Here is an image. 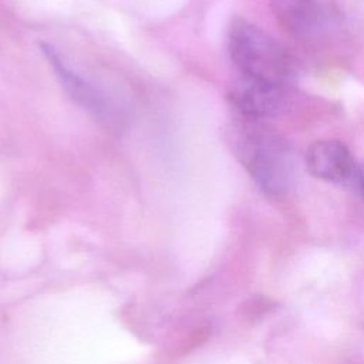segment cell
Here are the masks:
<instances>
[{"mask_svg":"<svg viewBox=\"0 0 364 364\" xmlns=\"http://www.w3.org/2000/svg\"><path fill=\"white\" fill-rule=\"evenodd\" d=\"M229 55L242 78L287 88L293 64L286 50L264 30L243 17H235L228 31Z\"/></svg>","mask_w":364,"mask_h":364,"instance_id":"1","label":"cell"},{"mask_svg":"<svg viewBox=\"0 0 364 364\" xmlns=\"http://www.w3.org/2000/svg\"><path fill=\"white\" fill-rule=\"evenodd\" d=\"M240 119L235 128V145L243 166L266 195L284 193L293 171L287 144L259 121Z\"/></svg>","mask_w":364,"mask_h":364,"instance_id":"2","label":"cell"},{"mask_svg":"<svg viewBox=\"0 0 364 364\" xmlns=\"http://www.w3.org/2000/svg\"><path fill=\"white\" fill-rule=\"evenodd\" d=\"M40 48L70 98L75 101L81 108L87 109L90 114L98 118V121L111 127L117 121L115 111L112 105L104 98V95L100 94L77 73L70 70L51 46L43 43L40 44Z\"/></svg>","mask_w":364,"mask_h":364,"instance_id":"3","label":"cell"},{"mask_svg":"<svg viewBox=\"0 0 364 364\" xmlns=\"http://www.w3.org/2000/svg\"><path fill=\"white\" fill-rule=\"evenodd\" d=\"M270 7L276 20L300 37L318 36L334 23L331 13L318 0H272Z\"/></svg>","mask_w":364,"mask_h":364,"instance_id":"4","label":"cell"},{"mask_svg":"<svg viewBox=\"0 0 364 364\" xmlns=\"http://www.w3.org/2000/svg\"><path fill=\"white\" fill-rule=\"evenodd\" d=\"M306 166L309 172L327 182H346L355 172V159L341 141L320 139L306 151Z\"/></svg>","mask_w":364,"mask_h":364,"instance_id":"5","label":"cell"},{"mask_svg":"<svg viewBox=\"0 0 364 364\" xmlns=\"http://www.w3.org/2000/svg\"><path fill=\"white\" fill-rule=\"evenodd\" d=\"M283 100L284 88L246 78H242L230 92L232 105L240 118L252 121H260L267 115L276 114L283 107Z\"/></svg>","mask_w":364,"mask_h":364,"instance_id":"6","label":"cell"},{"mask_svg":"<svg viewBox=\"0 0 364 364\" xmlns=\"http://www.w3.org/2000/svg\"><path fill=\"white\" fill-rule=\"evenodd\" d=\"M363 191H364V181H363Z\"/></svg>","mask_w":364,"mask_h":364,"instance_id":"7","label":"cell"}]
</instances>
